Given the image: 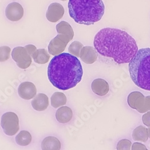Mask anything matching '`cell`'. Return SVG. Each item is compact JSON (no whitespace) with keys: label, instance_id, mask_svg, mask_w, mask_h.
<instances>
[{"label":"cell","instance_id":"obj_25","mask_svg":"<svg viewBox=\"0 0 150 150\" xmlns=\"http://www.w3.org/2000/svg\"><path fill=\"white\" fill-rule=\"evenodd\" d=\"M132 150H148L145 145L139 143L134 142L132 145Z\"/></svg>","mask_w":150,"mask_h":150},{"label":"cell","instance_id":"obj_13","mask_svg":"<svg viewBox=\"0 0 150 150\" xmlns=\"http://www.w3.org/2000/svg\"><path fill=\"white\" fill-rule=\"evenodd\" d=\"M91 89L93 93L99 96L106 95L109 91V85L105 80L98 78L94 79L91 83Z\"/></svg>","mask_w":150,"mask_h":150},{"label":"cell","instance_id":"obj_9","mask_svg":"<svg viewBox=\"0 0 150 150\" xmlns=\"http://www.w3.org/2000/svg\"><path fill=\"white\" fill-rule=\"evenodd\" d=\"M64 8L61 4L58 3H53L49 5L46 13L47 19L51 22H57L63 16Z\"/></svg>","mask_w":150,"mask_h":150},{"label":"cell","instance_id":"obj_17","mask_svg":"<svg viewBox=\"0 0 150 150\" xmlns=\"http://www.w3.org/2000/svg\"><path fill=\"white\" fill-rule=\"evenodd\" d=\"M56 30L58 34L64 35L68 37V39L71 41L74 36V31L70 25L66 22L61 21L57 25Z\"/></svg>","mask_w":150,"mask_h":150},{"label":"cell","instance_id":"obj_12","mask_svg":"<svg viewBox=\"0 0 150 150\" xmlns=\"http://www.w3.org/2000/svg\"><path fill=\"white\" fill-rule=\"evenodd\" d=\"M79 57L85 64H93L97 59L96 50L92 46H83L81 51Z\"/></svg>","mask_w":150,"mask_h":150},{"label":"cell","instance_id":"obj_22","mask_svg":"<svg viewBox=\"0 0 150 150\" xmlns=\"http://www.w3.org/2000/svg\"><path fill=\"white\" fill-rule=\"evenodd\" d=\"M83 45L78 41H74L70 44L69 47V52L70 53L71 55L76 57H80V52L82 48L83 47Z\"/></svg>","mask_w":150,"mask_h":150},{"label":"cell","instance_id":"obj_19","mask_svg":"<svg viewBox=\"0 0 150 150\" xmlns=\"http://www.w3.org/2000/svg\"><path fill=\"white\" fill-rule=\"evenodd\" d=\"M35 62L39 64L47 63L50 58V55L45 49H37L32 57Z\"/></svg>","mask_w":150,"mask_h":150},{"label":"cell","instance_id":"obj_18","mask_svg":"<svg viewBox=\"0 0 150 150\" xmlns=\"http://www.w3.org/2000/svg\"><path fill=\"white\" fill-rule=\"evenodd\" d=\"M132 137L134 141L146 142L149 137L148 129L143 126L137 127L133 132Z\"/></svg>","mask_w":150,"mask_h":150},{"label":"cell","instance_id":"obj_7","mask_svg":"<svg viewBox=\"0 0 150 150\" xmlns=\"http://www.w3.org/2000/svg\"><path fill=\"white\" fill-rule=\"evenodd\" d=\"M11 57L16 62L17 66L22 69H26L31 64V57L25 47H15L12 51Z\"/></svg>","mask_w":150,"mask_h":150},{"label":"cell","instance_id":"obj_6","mask_svg":"<svg viewBox=\"0 0 150 150\" xmlns=\"http://www.w3.org/2000/svg\"><path fill=\"white\" fill-rule=\"evenodd\" d=\"M1 126L6 135L16 134L19 130V120L18 115L13 112H6L1 117Z\"/></svg>","mask_w":150,"mask_h":150},{"label":"cell","instance_id":"obj_15","mask_svg":"<svg viewBox=\"0 0 150 150\" xmlns=\"http://www.w3.org/2000/svg\"><path fill=\"white\" fill-rule=\"evenodd\" d=\"M57 120L60 123H67L73 117V112L67 106H62L59 108L55 114Z\"/></svg>","mask_w":150,"mask_h":150},{"label":"cell","instance_id":"obj_28","mask_svg":"<svg viewBox=\"0 0 150 150\" xmlns=\"http://www.w3.org/2000/svg\"><path fill=\"white\" fill-rule=\"evenodd\" d=\"M148 136L150 138V127H149V128L148 129Z\"/></svg>","mask_w":150,"mask_h":150},{"label":"cell","instance_id":"obj_11","mask_svg":"<svg viewBox=\"0 0 150 150\" xmlns=\"http://www.w3.org/2000/svg\"><path fill=\"white\" fill-rule=\"evenodd\" d=\"M19 96L25 100H30L35 97L37 89L35 85L30 82H24L18 87Z\"/></svg>","mask_w":150,"mask_h":150},{"label":"cell","instance_id":"obj_21","mask_svg":"<svg viewBox=\"0 0 150 150\" xmlns=\"http://www.w3.org/2000/svg\"><path fill=\"white\" fill-rule=\"evenodd\" d=\"M16 142L21 146H27L32 141V136L31 133L27 130L21 131L16 136Z\"/></svg>","mask_w":150,"mask_h":150},{"label":"cell","instance_id":"obj_26","mask_svg":"<svg viewBox=\"0 0 150 150\" xmlns=\"http://www.w3.org/2000/svg\"><path fill=\"white\" fill-rule=\"evenodd\" d=\"M142 122L147 127H150V111H148L142 116Z\"/></svg>","mask_w":150,"mask_h":150},{"label":"cell","instance_id":"obj_24","mask_svg":"<svg viewBox=\"0 0 150 150\" xmlns=\"http://www.w3.org/2000/svg\"><path fill=\"white\" fill-rule=\"evenodd\" d=\"M132 142L126 139H121L120 141L117 145V150H131Z\"/></svg>","mask_w":150,"mask_h":150},{"label":"cell","instance_id":"obj_8","mask_svg":"<svg viewBox=\"0 0 150 150\" xmlns=\"http://www.w3.org/2000/svg\"><path fill=\"white\" fill-rule=\"evenodd\" d=\"M70 42L68 37L64 35L58 34L55 38L52 39L48 45L49 53L54 56L61 54Z\"/></svg>","mask_w":150,"mask_h":150},{"label":"cell","instance_id":"obj_10","mask_svg":"<svg viewBox=\"0 0 150 150\" xmlns=\"http://www.w3.org/2000/svg\"><path fill=\"white\" fill-rule=\"evenodd\" d=\"M5 13L8 20L13 22L18 21L23 17V8L19 3L13 2L7 6Z\"/></svg>","mask_w":150,"mask_h":150},{"label":"cell","instance_id":"obj_2","mask_svg":"<svg viewBox=\"0 0 150 150\" xmlns=\"http://www.w3.org/2000/svg\"><path fill=\"white\" fill-rule=\"evenodd\" d=\"M83 69L78 57L69 53L55 55L47 69L48 79L55 88L68 90L76 86L83 76Z\"/></svg>","mask_w":150,"mask_h":150},{"label":"cell","instance_id":"obj_23","mask_svg":"<svg viewBox=\"0 0 150 150\" xmlns=\"http://www.w3.org/2000/svg\"><path fill=\"white\" fill-rule=\"evenodd\" d=\"M11 49L7 46L0 47V62H4L10 57Z\"/></svg>","mask_w":150,"mask_h":150},{"label":"cell","instance_id":"obj_16","mask_svg":"<svg viewBox=\"0 0 150 150\" xmlns=\"http://www.w3.org/2000/svg\"><path fill=\"white\" fill-rule=\"evenodd\" d=\"M61 142L54 136H48L43 140L41 144L42 150H60Z\"/></svg>","mask_w":150,"mask_h":150},{"label":"cell","instance_id":"obj_5","mask_svg":"<svg viewBox=\"0 0 150 150\" xmlns=\"http://www.w3.org/2000/svg\"><path fill=\"white\" fill-rule=\"evenodd\" d=\"M129 106L141 114L150 111V96L145 97L141 92L133 91L127 97Z\"/></svg>","mask_w":150,"mask_h":150},{"label":"cell","instance_id":"obj_4","mask_svg":"<svg viewBox=\"0 0 150 150\" xmlns=\"http://www.w3.org/2000/svg\"><path fill=\"white\" fill-rule=\"evenodd\" d=\"M129 70L130 78L136 86L150 91V47L138 50L129 62Z\"/></svg>","mask_w":150,"mask_h":150},{"label":"cell","instance_id":"obj_29","mask_svg":"<svg viewBox=\"0 0 150 150\" xmlns=\"http://www.w3.org/2000/svg\"><path fill=\"white\" fill-rule=\"evenodd\" d=\"M61 1H67V0H61Z\"/></svg>","mask_w":150,"mask_h":150},{"label":"cell","instance_id":"obj_14","mask_svg":"<svg viewBox=\"0 0 150 150\" xmlns=\"http://www.w3.org/2000/svg\"><path fill=\"white\" fill-rule=\"evenodd\" d=\"M31 105L35 110L43 111L49 106V98L46 94L40 93L34 98L31 102Z\"/></svg>","mask_w":150,"mask_h":150},{"label":"cell","instance_id":"obj_1","mask_svg":"<svg viewBox=\"0 0 150 150\" xmlns=\"http://www.w3.org/2000/svg\"><path fill=\"white\" fill-rule=\"evenodd\" d=\"M94 46L101 55L112 58L117 64L129 63L138 51L136 40L122 30L105 28L95 35Z\"/></svg>","mask_w":150,"mask_h":150},{"label":"cell","instance_id":"obj_27","mask_svg":"<svg viewBox=\"0 0 150 150\" xmlns=\"http://www.w3.org/2000/svg\"><path fill=\"white\" fill-rule=\"evenodd\" d=\"M25 48L26 49L28 53L31 55V57H33L34 53L37 51V47L33 45H27L25 46Z\"/></svg>","mask_w":150,"mask_h":150},{"label":"cell","instance_id":"obj_3","mask_svg":"<svg viewBox=\"0 0 150 150\" xmlns=\"http://www.w3.org/2000/svg\"><path fill=\"white\" fill-rule=\"evenodd\" d=\"M70 16L76 23L91 25L100 21L105 7L102 0H69Z\"/></svg>","mask_w":150,"mask_h":150},{"label":"cell","instance_id":"obj_20","mask_svg":"<svg viewBox=\"0 0 150 150\" xmlns=\"http://www.w3.org/2000/svg\"><path fill=\"white\" fill-rule=\"evenodd\" d=\"M51 105L54 108H58L66 104L67 98L66 95L61 92L54 93L51 98Z\"/></svg>","mask_w":150,"mask_h":150}]
</instances>
